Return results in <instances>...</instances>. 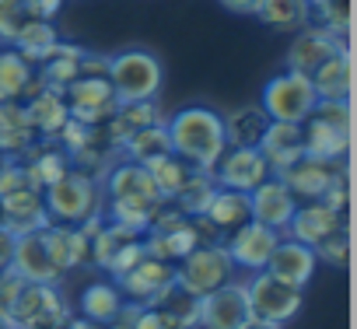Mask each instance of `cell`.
<instances>
[{
	"label": "cell",
	"mask_w": 357,
	"mask_h": 329,
	"mask_svg": "<svg viewBox=\"0 0 357 329\" xmlns=\"http://www.w3.org/2000/svg\"><path fill=\"white\" fill-rule=\"evenodd\" d=\"M172 151L178 158H186L193 169H214L218 158L225 154L228 140H225V119L221 112L207 109V105H186L175 116L165 119Z\"/></svg>",
	"instance_id": "cell-2"
},
{
	"label": "cell",
	"mask_w": 357,
	"mask_h": 329,
	"mask_svg": "<svg viewBox=\"0 0 357 329\" xmlns=\"http://www.w3.org/2000/svg\"><path fill=\"white\" fill-rule=\"evenodd\" d=\"M0 329H11V319H8L4 312H0Z\"/></svg>",
	"instance_id": "cell-50"
},
{
	"label": "cell",
	"mask_w": 357,
	"mask_h": 329,
	"mask_svg": "<svg viewBox=\"0 0 357 329\" xmlns=\"http://www.w3.org/2000/svg\"><path fill=\"white\" fill-rule=\"evenodd\" d=\"M11 270L22 280H36V284H60V270L50 259L46 249V235L43 231H29L15 238V252H11Z\"/></svg>",
	"instance_id": "cell-18"
},
{
	"label": "cell",
	"mask_w": 357,
	"mask_h": 329,
	"mask_svg": "<svg viewBox=\"0 0 357 329\" xmlns=\"http://www.w3.org/2000/svg\"><path fill=\"white\" fill-rule=\"evenodd\" d=\"M119 154L130 158V161H137V164H154L158 158L172 154V140H168L165 123H154V126L133 130V133L119 144Z\"/></svg>",
	"instance_id": "cell-31"
},
{
	"label": "cell",
	"mask_w": 357,
	"mask_h": 329,
	"mask_svg": "<svg viewBox=\"0 0 357 329\" xmlns=\"http://www.w3.org/2000/svg\"><path fill=\"white\" fill-rule=\"evenodd\" d=\"M46 211L53 224H84L95 214H105V193L102 179L81 169H70L63 179H56L50 190H43Z\"/></svg>",
	"instance_id": "cell-3"
},
{
	"label": "cell",
	"mask_w": 357,
	"mask_h": 329,
	"mask_svg": "<svg viewBox=\"0 0 357 329\" xmlns=\"http://www.w3.org/2000/svg\"><path fill=\"white\" fill-rule=\"evenodd\" d=\"M22 105H25L29 123H32V130H36L39 140H56L60 130H63L67 119H70L63 91L46 88V84L39 81V74L29 81V88H25V95H22Z\"/></svg>",
	"instance_id": "cell-13"
},
{
	"label": "cell",
	"mask_w": 357,
	"mask_h": 329,
	"mask_svg": "<svg viewBox=\"0 0 357 329\" xmlns=\"http://www.w3.org/2000/svg\"><path fill=\"white\" fill-rule=\"evenodd\" d=\"M175 284L186 287L190 294L204 298L211 291H218L221 284H228L235 277V263L225 249V242H200L193 252H186L175 263Z\"/></svg>",
	"instance_id": "cell-7"
},
{
	"label": "cell",
	"mask_w": 357,
	"mask_h": 329,
	"mask_svg": "<svg viewBox=\"0 0 357 329\" xmlns=\"http://www.w3.org/2000/svg\"><path fill=\"white\" fill-rule=\"evenodd\" d=\"M56 43H60V32H56V25L46 22V18H29V22L18 29V36L11 39V46H15L32 67H36Z\"/></svg>",
	"instance_id": "cell-36"
},
{
	"label": "cell",
	"mask_w": 357,
	"mask_h": 329,
	"mask_svg": "<svg viewBox=\"0 0 357 329\" xmlns=\"http://www.w3.org/2000/svg\"><path fill=\"white\" fill-rule=\"evenodd\" d=\"M245 298H249V312L256 319H266V322H277V326H287L298 312H301V287L273 277L270 270H256L249 280H245Z\"/></svg>",
	"instance_id": "cell-8"
},
{
	"label": "cell",
	"mask_w": 357,
	"mask_h": 329,
	"mask_svg": "<svg viewBox=\"0 0 357 329\" xmlns=\"http://www.w3.org/2000/svg\"><path fill=\"white\" fill-rule=\"evenodd\" d=\"M312 88L319 98H350L354 88V63H350V49H336L329 60H322L312 74H308Z\"/></svg>",
	"instance_id": "cell-28"
},
{
	"label": "cell",
	"mask_w": 357,
	"mask_h": 329,
	"mask_svg": "<svg viewBox=\"0 0 357 329\" xmlns=\"http://www.w3.org/2000/svg\"><path fill=\"white\" fill-rule=\"evenodd\" d=\"M221 4H225L231 15H252L259 0H221Z\"/></svg>",
	"instance_id": "cell-47"
},
{
	"label": "cell",
	"mask_w": 357,
	"mask_h": 329,
	"mask_svg": "<svg viewBox=\"0 0 357 329\" xmlns=\"http://www.w3.org/2000/svg\"><path fill=\"white\" fill-rule=\"evenodd\" d=\"M221 119H225V140H228V147H256L259 137H263V130H266V123H270V116L263 112V105H242V109H235V112H228Z\"/></svg>",
	"instance_id": "cell-32"
},
{
	"label": "cell",
	"mask_w": 357,
	"mask_h": 329,
	"mask_svg": "<svg viewBox=\"0 0 357 329\" xmlns=\"http://www.w3.org/2000/svg\"><path fill=\"white\" fill-rule=\"evenodd\" d=\"M29 8L25 0H0V43L11 46V39L18 36V29L29 22Z\"/></svg>",
	"instance_id": "cell-41"
},
{
	"label": "cell",
	"mask_w": 357,
	"mask_h": 329,
	"mask_svg": "<svg viewBox=\"0 0 357 329\" xmlns=\"http://www.w3.org/2000/svg\"><path fill=\"white\" fill-rule=\"evenodd\" d=\"M22 277L8 266V270H0V312H4L8 315V308H11V301H15V294L22 291Z\"/></svg>",
	"instance_id": "cell-44"
},
{
	"label": "cell",
	"mask_w": 357,
	"mask_h": 329,
	"mask_svg": "<svg viewBox=\"0 0 357 329\" xmlns=\"http://www.w3.org/2000/svg\"><path fill=\"white\" fill-rule=\"evenodd\" d=\"M315 256H319L322 263L347 266V256H350V235H347V228H336L329 238H322V242L315 245Z\"/></svg>",
	"instance_id": "cell-42"
},
{
	"label": "cell",
	"mask_w": 357,
	"mask_h": 329,
	"mask_svg": "<svg viewBox=\"0 0 357 329\" xmlns=\"http://www.w3.org/2000/svg\"><path fill=\"white\" fill-rule=\"evenodd\" d=\"M11 329H15V326H11Z\"/></svg>",
	"instance_id": "cell-54"
},
{
	"label": "cell",
	"mask_w": 357,
	"mask_h": 329,
	"mask_svg": "<svg viewBox=\"0 0 357 329\" xmlns=\"http://www.w3.org/2000/svg\"><path fill=\"white\" fill-rule=\"evenodd\" d=\"M308 4H315V0H308Z\"/></svg>",
	"instance_id": "cell-53"
},
{
	"label": "cell",
	"mask_w": 357,
	"mask_h": 329,
	"mask_svg": "<svg viewBox=\"0 0 357 329\" xmlns=\"http://www.w3.org/2000/svg\"><path fill=\"white\" fill-rule=\"evenodd\" d=\"M301 140L308 154L343 161L350 147V98H319L301 123Z\"/></svg>",
	"instance_id": "cell-5"
},
{
	"label": "cell",
	"mask_w": 357,
	"mask_h": 329,
	"mask_svg": "<svg viewBox=\"0 0 357 329\" xmlns=\"http://www.w3.org/2000/svg\"><path fill=\"white\" fill-rule=\"evenodd\" d=\"M36 130L29 123V112L22 102H0V154L4 158H25L36 147Z\"/></svg>",
	"instance_id": "cell-26"
},
{
	"label": "cell",
	"mask_w": 357,
	"mask_h": 329,
	"mask_svg": "<svg viewBox=\"0 0 357 329\" xmlns=\"http://www.w3.org/2000/svg\"><path fill=\"white\" fill-rule=\"evenodd\" d=\"M319 95L312 88V81L305 74H294V70H284L277 77H270L263 84V112L270 119H280V123H305L308 112L315 109Z\"/></svg>",
	"instance_id": "cell-9"
},
{
	"label": "cell",
	"mask_w": 357,
	"mask_h": 329,
	"mask_svg": "<svg viewBox=\"0 0 357 329\" xmlns=\"http://www.w3.org/2000/svg\"><path fill=\"white\" fill-rule=\"evenodd\" d=\"M102 193L109 197L105 217H109V221H119V224H126V228H133V231H140V235L147 231L151 217L168 204V200L158 193L151 169H147V164L130 161V158L109 164V172L102 176Z\"/></svg>",
	"instance_id": "cell-1"
},
{
	"label": "cell",
	"mask_w": 357,
	"mask_h": 329,
	"mask_svg": "<svg viewBox=\"0 0 357 329\" xmlns=\"http://www.w3.org/2000/svg\"><path fill=\"white\" fill-rule=\"evenodd\" d=\"M123 301L126 298L119 294L116 284H88L81 291V315L91 319V322H98V326H105V322H112L119 315Z\"/></svg>",
	"instance_id": "cell-38"
},
{
	"label": "cell",
	"mask_w": 357,
	"mask_h": 329,
	"mask_svg": "<svg viewBox=\"0 0 357 329\" xmlns=\"http://www.w3.org/2000/svg\"><path fill=\"white\" fill-rule=\"evenodd\" d=\"M109 84L119 102H147L161 95L165 67L151 49L130 46L109 56Z\"/></svg>",
	"instance_id": "cell-4"
},
{
	"label": "cell",
	"mask_w": 357,
	"mask_h": 329,
	"mask_svg": "<svg viewBox=\"0 0 357 329\" xmlns=\"http://www.w3.org/2000/svg\"><path fill=\"white\" fill-rule=\"evenodd\" d=\"M0 228H4V207H0Z\"/></svg>",
	"instance_id": "cell-51"
},
{
	"label": "cell",
	"mask_w": 357,
	"mask_h": 329,
	"mask_svg": "<svg viewBox=\"0 0 357 329\" xmlns=\"http://www.w3.org/2000/svg\"><path fill=\"white\" fill-rule=\"evenodd\" d=\"M315 266H319L315 249L312 245H301L294 238H280L277 249H273V256H270V263H266V270L273 277H280V280H287L294 287H305L315 277Z\"/></svg>",
	"instance_id": "cell-25"
},
{
	"label": "cell",
	"mask_w": 357,
	"mask_h": 329,
	"mask_svg": "<svg viewBox=\"0 0 357 329\" xmlns=\"http://www.w3.org/2000/svg\"><path fill=\"white\" fill-rule=\"evenodd\" d=\"M36 67L15 46H0V102H22Z\"/></svg>",
	"instance_id": "cell-33"
},
{
	"label": "cell",
	"mask_w": 357,
	"mask_h": 329,
	"mask_svg": "<svg viewBox=\"0 0 357 329\" xmlns=\"http://www.w3.org/2000/svg\"><path fill=\"white\" fill-rule=\"evenodd\" d=\"M211 172L221 190H238V193H252L259 183L273 176L259 147H225V154L218 158Z\"/></svg>",
	"instance_id": "cell-11"
},
{
	"label": "cell",
	"mask_w": 357,
	"mask_h": 329,
	"mask_svg": "<svg viewBox=\"0 0 357 329\" xmlns=\"http://www.w3.org/2000/svg\"><path fill=\"white\" fill-rule=\"evenodd\" d=\"M0 207H4V228L18 238V235H29V231H43L50 228V211H46V200H43V190H18V193H8L0 197Z\"/></svg>",
	"instance_id": "cell-20"
},
{
	"label": "cell",
	"mask_w": 357,
	"mask_h": 329,
	"mask_svg": "<svg viewBox=\"0 0 357 329\" xmlns=\"http://www.w3.org/2000/svg\"><path fill=\"white\" fill-rule=\"evenodd\" d=\"M147 169H151L154 186H158V193H161L165 200H172L178 190H183V183L193 176V164H190L186 158H178L175 151L165 154V158H158L154 164H147Z\"/></svg>",
	"instance_id": "cell-39"
},
{
	"label": "cell",
	"mask_w": 357,
	"mask_h": 329,
	"mask_svg": "<svg viewBox=\"0 0 357 329\" xmlns=\"http://www.w3.org/2000/svg\"><path fill=\"white\" fill-rule=\"evenodd\" d=\"M147 305L161 315V322H165L168 329H200V298L190 294L186 287H178L175 277H172Z\"/></svg>",
	"instance_id": "cell-23"
},
{
	"label": "cell",
	"mask_w": 357,
	"mask_h": 329,
	"mask_svg": "<svg viewBox=\"0 0 357 329\" xmlns=\"http://www.w3.org/2000/svg\"><path fill=\"white\" fill-rule=\"evenodd\" d=\"M81 60H84V49H81L77 43L60 39V43H56V46L36 63V74H39V81H43L46 88L63 91L70 81H77V74H81Z\"/></svg>",
	"instance_id": "cell-27"
},
{
	"label": "cell",
	"mask_w": 357,
	"mask_h": 329,
	"mask_svg": "<svg viewBox=\"0 0 357 329\" xmlns=\"http://www.w3.org/2000/svg\"><path fill=\"white\" fill-rule=\"evenodd\" d=\"M343 46H347V36H336V32L305 25V29H298V36H294L291 46H287V70L308 77L322 60H329V56H333L336 49H343Z\"/></svg>",
	"instance_id": "cell-16"
},
{
	"label": "cell",
	"mask_w": 357,
	"mask_h": 329,
	"mask_svg": "<svg viewBox=\"0 0 357 329\" xmlns=\"http://www.w3.org/2000/svg\"><path fill=\"white\" fill-rule=\"evenodd\" d=\"M294 207H298L294 193H291L277 176H270L266 183H259V186L249 193V221H259V224H266V228H273V231H280V235H284V228H287Z\"/></svg>",
	"instance_id": "cell-17"
},
{
	"label": "cell",
	"mask_w": 357,
	"mask_h": 329,
	"mask_svg": "<svg viewBox=\"0 0 357 329\" xmlns=\"http://www.w3.org/2000/svg\"><path fill=\"white\" fill-rule=\"evenodd\" d=\"M172 273H175V266L172 263H161V259H154V256H140L126 273H119L116 277V287H119V294L126 298V301H140V305H147L168 280H172Z\"/></svg>",
	"instance_id": "cell-19"
},
{
	"label": "cell",
	"mask_w": 357,
	"mask_h": 329,
	"mask_svg": "<svg viewBox=\"0 0 357 329\" xmlns=\"http://www.w3.org/2000/svg\"><path fill=\"white\" fill-rule=\"evenodd\" d=\"M340 172H343V161L319 158V154H308V151H305L301 158H294V161L287 164V169L277 172V179L294 193V200H319Z\"/></svg>",
	"instance_id": "cell-12"
},
{
	"label": "cell",
	"mask_w": 357,
	"mask_h": 329,
	"mask_svg": "<svg viewBox=\"0 0 357 329\" xmlns=\"http://www.w3.org/2000/svg\"><path fill=\"white\" fill-rule=\"evenodd\" d=\"M280 238H284L280 231H273V228H266L259 221H245V224H238L231 231V238L225 242V249H228L235 270L256 273V270H266V263H270V256H273V249H277Z\"/></svg>",
	"instance_id": "cell-14"
},
{
	"label": "cell",
	"mask_w": 357,
	"mask_h": 329,
	"mask_svg": "<svg viewBox=\"0 0 357 329\" xmlns=\"http://www.w3.org/2000/svg\"><path fill=\"white\" fill-rule=\"evenodd\" d=\"M63 98H67V112L74 123L81 126H102L112 119L119 98L109 84V77H77L63 88Z\"/></svg>",
	"instance_id": "cell-10"
},
{
	"label": "cell",
	"mask_w": 357,
	"mask_h": 329,
	"mask_svg": "<svg viewBox=\"0 0 357 329\" xmlns=\"http://www.w3.org/2000/svg\"><path fill=\"white\" fill-rule=\"evenodd\" d=\"M70 315L74 312H70L63 287L60 284H36V280H25L8 308V319L15 329H63Z\"/></svg>",
	"instance_id": "cell-6"
},
{
	"label": "cell",
	"mask_w": 357,
	"mask_h": 329,
	"mask_svg": "<svg viewBox=\"0 0 357 329\" xmlns=\"http://www.w3.org/2000/svg\"><path fill=\"white\" fill-rule=\"evenodd\" d=\"M308 25L347 36L350 32V0H315V4H308Z\"/></svg>",
	"instance_id": "cell-40"
},
{
	"label": "cell",
	"mask_w": 357,
	"mask_h": 329,
	"mask_svg": "<svg viewBox=\"0 0 357 329\" xmlns=\"http://www.w3.org/2000/svg\"><path fill=\"white\" fill-rule=\"evenodd\" d=\"M319 204H326L329 211L343 214V207H347V172H340V176L329 183V190L319 197Z\"/></svg>",
	"instance_id": "cell-43"
},
{
	"label": "cell",
	"mask_w": 357,
	"mask_h": 329,
	"mask_svg": "<svg viewBox=\"0 0 357 329\" xmlns=\"http://www.w3.org/2000/svg\"><path fill=\"white\" fill-rule=\"evenodd\" d=\"M63 329H102V326H98V322H91V319H84V315H70Z\"/></svg>",
	"instance_id": "cell-48"
},
{
	"label": "cell",
	"mask_w": 357,
	"mask_h": 329,
	"mask_svg": "<svg viewBox=\"0 0 357 329\" xmlns=\"http://www.w3.org/2000/svg\"><path fill=\"white\" fill-rule=\"evenodd\" d=\"M0 169H4V154H0Z\"/></svg>",
	"instance_id": "cell-52"
},
{
	"label": "cell",
	"mask_w": 357,
	"mask_h": 329,
	"mask_svg": "<svg viewBox=\"0 0 357 329\" xmlns=\"http://www.w3.org/2000/svg\"><path fill=\"white\" fill-rule=\"evenodd\" d=\"M25 8H29L32 18H46V22H53V18L63 11V0H25Z\"/></svg>",
	"instance_id": "cell-45"
},
{
	"label": "cell",
	"mask_w": 357,
	"mask_h": 329,
	"mask_svg": "<svg viewBox=\"0 0 357 329\" xmlns=\"http://www.w3.org/2000/svg\"><path fill=\"white\" fill-rule=\"evenodd\" d=\"M336 228H343V214H336V211H329L326 204H319V200H308V204H298L294 207V214H291V221H287V238H294V242H301V245H319L322 238H329Z\"/></svg>",
	"instance_id": "cell-22"
},
{
	"label": "cell",
	"mask_w": 357,
	"mask_h": 329,
	"mask_svg": "<svg viewBox=\"0 0 357 329\" xmlns=\"http://www.w3.org/2000/svg\"><path fill=\"white\" fill-rule=\"evenodd\" d=\"M238 329H284V326H277V322H266V319H256V315H249Z\"/></svg>",
	"instance_id": "cell-49"
},
{
	"label": "cell",
	"mask_w": 357,
	"mask_h": 329,
	"mask_svg": "<svg viewBox=\"0 0 357 329\" xmlns=\"http://www.w3.org/2000/svg\"><path fill=\"white\" fill-rule=\"evenodd\" d=\"M22 161H25V169L32 172V179L39 183V190H50L56 179H63V176L74 169L70 154H67L56 140H36V147H32Z\"/></svg>",
	"instance_id": "cell-29"
},
{
	"label": "cell",
	"mask_w": 357,
	"mask_h": 329,
	"mask_svg": "<svg viewBox=\"0 0 357 329\" xmlns=\"http://www.w3.org/2000/svg\"><path fill=\"white\" fill-rule=\"evenodd\" d=\"M204 217L225 235V231H235L238 224L249 221V193H238V190H221L214 193V200L207 204Z\"/></svg>",
	"instance_id": "cell-34"
},
{
	"label": "cell",
	"mask_w": 357,
	"mask_h": 329,
	"mask_svg": "<svg viewBox=\"0 0 357 329\" xmlns=\"http://www.w3.org/2000/svg\"><path fill=\"white\" fill-rule=\"evenodd\" d=\"M43 235H46V249H50V259L60 270V277L91 263V238L77 224H50V228H43Z\"/></svg>",
	"instance_id": "cell-21"
},
{
	"label": "cell",
	"mask_w": 357,
	"mask_h": 329,
	"mask_svg": "<svg viewBox=\"0 0 357 329\" xmlns=\"http://www.w3.org/2000/svg\"><path fill=\"white\" fill-rule=\"evenodd\" d=\"M154 123H165V112L158 105V98H147V102H119L112 119H109V133L116 137V144H123L133 130H144V126H154Z\"/></svg>",
	"instance_id": "cell-30"
},
{
	"label": "cell",
	"mask_w": 357,
	"mask_h": 329,
	"mask_svg": "<svg viewBox=\"0 0 357 329\" xmlns=\"http://www.w3.org/2000/svg\"><path fill=\"white\" fill-rule=\"evenodd\" d=\"M11 252H15V235L8 228H0V270L11 266Z\"/></svg>",
	"instance_id": "cell-46"
},
{
	"label": "cell",
	"mask_w": 357,
	"mask_h": 329,
	"mask_svg": "<svg viewBox=\"0 0 357 329\" xmlns=\"http://www.w3.org/2000/svg\"><path fill=\"white\" fill-rule=\"evenodd\" d=\"M252 15L273 32H298L308 25V0H259Z\"/></svg>",
	"instance_id": "cell-35"
},
{
	"label": "cell",
	"mask_w": 357,
	"mask_h": 329,
	"mask_svg": "<svg viewBox=\"0 0 357 329\" xmlns=\"http://www.w3.org/2000/svg\"><path fill=\"white\" fill-rule=\"evenodd\" d=\"M256 147H259V154L266 158L270 172L277 176L280 169H287V164H291L294 158H301V154H305L301 123H280V119H270Z\"/></svg>",
	"instance_id": "cell-24"
},
{
	"label": "cell",
	"mask_w": 357,
	"mask_h": 329,
	"mask_svg": "<svg viewBox=\"0 0 357 329\" xmlns=\"http://www.w3.org/2000/svg\"><path fill=\"white\" fill-rule=\"evenodd\" d=\"M249 298H245V280H228L218 291L200 298V329H238L249 319Z\"/></svg>",
	"instance_id": "cell-15"
},
{
	"label": "cell",
	"mask_w": 357,
	"mask_h": 329,
	"mask_svg": "<svg viewBox=\"0 0 357 329\" xmlns=\"http://www.w3.org/2000/svg\"><path fill=\"white\" fill-rule=\"evenodd\" d=\"M214 193H218V179H214V172H207V169H193V176L183 183V190H178L168 204L178 207L186 217H200V214L207 211V204L214 200Z\"/></svg>",
	"instance_id": "cell-37"
}]
</instances>
